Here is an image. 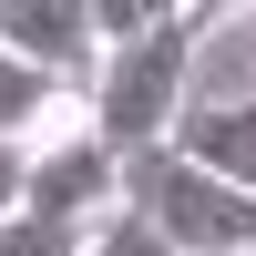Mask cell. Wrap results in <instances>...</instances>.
Returning a JSON list of instances; mask_svg holds the SVG:
<instances>
[{
  "label": "cell",
  "mask_w": 256,
  "mask_h": 256,
  "mask_svg": "<svg viewBox=\"0 0 256 256\" xmlns=\"http://www.w3.org/2000/svg\"><path fill=\"white\" fill-rule=\"evenodd\" d=\"M82 256H174V246H164V236H154V226H144V216H134V205H113V216H102V226H92V236H82Z\"/></svg>",
  "instance_id": "cell-7"
},
{
  "label": "cell",
  "mask_w": 256,
  "mask_h": 256,
  "mask_svg": "<svg viewBox=\"0 0 256 256\" xmlns=\"http://www.w3.org/2000/svg\"><path fill=\"white\" fill-rule=\"evenodd\" d=\"M174 154L195 164V174L256 195V102H184L174 113Z\"/></svg>",
  "instance_id": "cell-5"
},
{
  "label": "cell",
  "mask_w": 256,
  "mask_h": 256,
  "mask_svg": "<svg viewBox=\"0 0 256 256\" xmlns=\"http://www.w3.org/2000/svg\"><path fill=\"white\" fill-rule=\"evenodd\" d=\"M123 205H134L174 256H256V195L195 174L174 144H154V154L123 164Z\"/></svg>",
  "instance_id": "cell-2"
},
{
  "label": "cell",
  "mask_w": 256,
  "mask_h": 256,
  "mask_svg": "<svg viewBox=\"0 0 256 256\" xmlns=\"http://www.w3.org/2000/svg\"><path fill=\"white\" fill-rule=\"evenodd\" d=\"M246 31H256V20H246Z\"/></svg>",
  "instance_id": "cell-9"
},
{
  "label": "cell",
  "mask_w": 256,
  "mask_h": 256,
  "mask_svg": "<svg viewBox=\"0 0 256 256\" xmlns=\"http://www.w3.org/2000/svg\"><path fill=\"white\" fill-rule=\"evenodd\" d=\"M0 52L31 62L41 82L82 92L102 72V41H92V0H0Z\"/></svg>",
  "instance_id": "cell-4"
},
{
  "label": "cell",
  "mask_w": 256,
  "mask_h": 256,
  "mask_svg": "<svg viewBox=\"0 0 256 256\" xmlns=\"http://www.w3.org/2000/svg\"><path fill=\"white\" fill-rule=\"evenodd\" d=\"M20 174H31V144H0V216H20Z\"/></svg>",
  "instance_id": "cell-8"
},
{
  "label": "cell",
  "mask_w": 256,
  "mask_h": 256,
  "mask_svg": "<svg viewBox=\"0 0 256 256\" xmlns=\"http://www.w3.org/2000/svg\"><path fill=\"white\" fill-rule=\"evenodd\" d=\"M216 10H164L144 41H123V52H102V72L82 82V123H92L102 144H113L123 164L154 154V144H174V113H184V62H195V31Z\"/></svg>",
  "instance_id": "cell-1"
},
{
  "label": "cell",
  "mask_w": 256,
  "mask_h": 256,
  "mask_svg": "<svg viewBox=\"0 0 256 256\" xmlns=\"http://www.w3.org/2000/svg\"><path fill=\"white\" fill-rule=\"evenodd\" d=\"M92 226H52V216H0V256H82Z\"/></svg>",
  "instance_id": "cell-6"
},
{
  "label": "cell",
  "mask_w": 256,
  "mask_h": 256,
  "mask_svg": "<svg viewBox=\"0 0 256 256\" xmlns=\"http://www.w3.org/2000/svg\"><path fill=\"white\" fill-rule=\"evenodd\" d=\"M123 205V154L92 134V123H52L31 144V174H20V216H52V226H102Z\"/></svg>",
  "instance_id": "cell-3"
}]
</instances>
